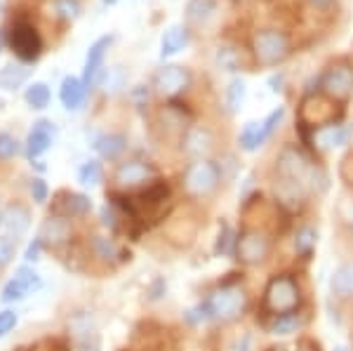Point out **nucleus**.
Returning <instances> with one entry per match:
<instances>
[{
	"label": "nucleus",
	"instance_id": "f257e3e1",
	"mask_svg": "<svg viewBox=\"0 0 353 351\" xmlns=\"http://www.w3.org/2000/svg\"><path fill=\"white\" fill-rule=\"evenodd\" d=\"M252 54L259 66H278L292 54V41L281 28H259L252 36Z\"/></svg>",
	"mask_w": 353,
	"mask_h": 351
},
{
	"label": "nucleus",
	"instance_id": "f03ea898",
	"mask_svg": "<svg viewBox=\"0 0 353 351\" xmlns=\"http://www.w3.org/2000/svg\"><path fill=\"white\" fill-rule=\"evenodd\" d=\"M264 304L273 316L297 311L301 304V290H299L297 281L290 274L273 276L264 290Z\"/></svg>",
	"mask_w": 353,
	"mask_h": 351
},
{
	"label": "nucleus",
	"instance_id": "7ed1b4c3",
	"mask_svg": "<svg viewBox=\"0 0 353 351\" xmlns=\"http://www.w3.org/2000/svg\"><path fill=\"white\" fill-rule=\"evenodd\" d=\"M208 304H210V314H212L214 321L229 323V321H236L245 311V307H248V295H245L243 288L226 285V288H219L217 292H212V295L208 297Z\"/></svg>",
	"mask_w": 353,
	"mask_h": 351
},
{
	"label": "nucleus",
	"instance_id": "20e7f679",
	"mask_svg": "<svg viewBox=\"0 0 353 351\" xmlns=\"http://www.w3.org/2000/svg\"><path fill=\"white\" fill-rule=\"evenodd\" d=\"M221 182V170L208 158L193 161L184 172V186L191 196H210Z\"/></svg>",
	"mask_w": 353,
	"mask_h": 351
},
{
	"label": "nucleus",
	"instance_id": "39448f33",
	"mask_svg": "<svg viewBox=\"0 0 353 351\" xmlns=\"http://www.w3.org/2000/svg\"><path fill=\"white\" fill-rule=\"evenodd\" d=\"M10 45L21 61H36L43 52V38L28 21H17L10 31Z\"/></svg>",
	"mask_w": 353,
	"mask_h": 351
},
{
	"label": "nucleus",
	"instance_id": "423d86ee",
	"mask_svg": "<svg viewBox=\"0 0 353 351\" xmlns=\"http://www.w3.org/2000/svg\"><path fill=\"white\" fill-rule=\"evenodd\" d=\"M321 90L332 99H349L353 92V66L349 61H334L321 76Z\"/></svg>",
	"mask_w": 353,
	"mask_h": 351
},
{
	"label": "nucleus",
	"instance_id": "0eeeda50",
	"mask_svg": "<svg viewBox=\"0 0 353 351\" xmlns=\"http://www.w3.org/2000/svg\"><path fill=\"white\" fill-rule=\"evenodd\" d=\"M189 85H191V71L179 64L163 66V69H158L156 76H153V88H156V92L163 94V97H174V94L184 92Z\"/></svg>",
	"mask_w": 353,
	"mask_h": 351
},
{
	"label": "nucleus",
	"instance_id": "6e6552de",
	"mask_svg": "<svg viewBox=\"0 0 353 351\" xmlns=\"http://www.w3.org/2000/svg\"><path fill=\"white\" fill-rule=\"evenodd\" d=\"M116 41L113 36H101L99 41L90 45L88 57H85V69H83V85L85 90H92L101 81V69H104V59L109 52L111 43Z\"/></svg>",
	"mask_w": 353,
	"mask_h": 351
},
{
	"label": "nucleus",
	"instance_id": "1a4fd4ad",
	"mask_svg": "<svg viewBox=\"0 0 353 351\" xmlns=\"http://www.w3.org/2000/svg\"><path fill=\"white\" fill-rule=\"evenodd\" d=\"M41 285H43V281L36 271L28 269V267H21L14 274V279H10L8 285L3 288V302H8V304L21 302V299H26L28 295L41 290Z\"/></svg>",
	"mask_w": 353,
	"mask_h": 351
},
{
	"label": "nucleus",
	"instance_id": "9d476101",
	"mask_svg": "<svg viewBox=\"0 0 353 351\" xmlns=\"http://www.w3.org/2000/svg\"><path fill=\"white\" fill-rule=\"evenodd\" d=\"M269 250H271V243L264 234H259V231H248V234L238 239L236 257L245 264H259L269 257Z\"/></svg>",
	"mask_w": 353,
	"mask_h": 351
},
{
	"label": "nucleus",
	"instance_id": "9b49d317",
	"mask_svg": "<svg viewBox=\"0 0 353 351\" xmlns=\"http://www.w3.org/2000/svg\"><path fill=\"white\" fill-rule=\"evenodd\" d=\"M278 177L292 179V182L304 184L311 177V166L306 163V158L299 154L297 149H283V154L278 156Z\"/></svg>",
	"mask_w": 353,
	"mask_h": 351
},
{
	"label": "nucleus",
	"instance_id": "f8f14e48",
	"mask_svg": "<svg viewBox=\"0 0 353 351\" xmlns=\"http://www.w3.org/2000/svg\"><path fill=\"white\" fill-rule=\"evenodd\" d=\"M151 177H153V168L146 166V163H141V161L121 163V166L116 168V174H113L116 184L123 186V189H132V186L146 184Z\"/></svg>",
	"mask_w": 353,
	"mask_h": 351
},
{
	"label": "nucleus",
	"instance_id": "ddd939ff",
	"mask_svg": "<svg viewBox=\"0 0 353 351\" xmlns=\"http://www.w3.org/2000/svg\"><path fill=\"white\" fill-rule=\"evenodd\" d=\"M212 144H214V137L212 132H210L208 128L203 126H191L186 130L184 134V151L189 156H193L198 161V158H205L212 151Z\"/></svg>",
	"mask_w": 353,
	"mask_h": 351
},
{
	"label": "nucleus",
	"instance_id": "4468645a",
	"mask_svg": "<svg viewBox=\"0 0 353 351\" xmlns=\"http://www.w3.org/2000/svg\"><path fill=\"white\" fill-rule=\"evenodd\" d=\"M52 139H54V128H52V123H48V121L36 123V128H33L31 132H28V139H26V151H28V156H31V158L43 156L45 151L50 149Z\"/></svg>",
	"mask_w": 353,
	"mask_h": 351
},
{
	"label": "nucleus",
	"instance_id": "2eb2a0df",
	"mask_svg": "<svg viewBox=\"0 0 353 351\" xmlns=\"http://www.w3.org/2000/svg\"><path fill=\"white\" fill-rule=\"evenodd\" d=\"M191 41V33L189 28H186L184 24H174L170 26L168 31L163 33V41H161V57L163 59H168V57H174L179 54L181 50L189 45Z\"/></svg>",
	"mask_w": 353,
	"mask_h": 351
},
{
	"label": "nucleus",
	"instance_id": "dca6fc26",
	"mask_svg": "<svg viewBox=\"0 0 353 351\" xmlns=\"http://www.w3.org/2000/svg\"><path fill=\"white\" fill-rule=\"evenodd\" d=\"M85 85H83V78H76V76H66L61 81V88H59V99L61 104L66 106L68 111L71 109H78L85 99Z\"/></svg>",
	"mask_w": 353,
	"mask_h": 351
},
{
	"label": "nucleus",
	"instance_id": "f3484780",
	"mask_svg": "<svg viewBox=\"0 0 353 351\" xmlns=\"http://www.w3.org/2000/svg\"><path fill=\"white\" fill-rule=\"evenodd\" d=\"M304 325V319H301L299 311H290V314H276L269 323V332L271 335H278V337H288V335H294V332L301 330Z\"/></svg>",
	"mask_w": 353,
	"mask_h": 351
},
{
	"label": "nucleus",
	"instance_id": "a211bd4d",
	"mask_svg": "<svg viewBox=\"0 0 353 351\" xmlns=\"http://www.w3.org/2000/svg\"><path fill=\"white\" fill-rule=\"evenodd\" d=\"M349 128L344 126H325L321 130H316V141L321 149H339V146L349 144Z\"/></svg>",
	"mask_w": 353,
	"mask_h": 351
},
{
	"label": "nucleus",
	"instance_id": "6ab92c4d",
	"mask_svg": "<svg viewBox=\"0 0 353 351\" xmlns=\"http://www.w3.org/2000/svg\"><path fill=\"white\" fill-rule=\"evenodd\" d=\"M125 146H128V139H125V134H118V132L101 134V137L94 141L97 154L101 158H106V161H116L125 151Z\"/></svg>",
	"mask_w": 353,
	"mask_h": 351
},
{
	"label": "nucleus",
	"instance_id": "aec40b11",
	"mask_svg": "<svg viewBox=\"0 0 353 351\" xmlns=\"http://www.w3.org/2000/svg\"><path fill=\"white\" fill-rule=\"evenodd\" d=\"M330 290L337 297H351L353 295V262H346L334 269L330 279Z\"/></svg>",
	"mask_w": 353,
	"mask_h": 351
},
{
	"label": "nucleus",
	"instance_id": "412c9836",
	"mask_svg": "<svg viewBox=\"0 0 353 351\" xmlns=\"http://www.w3.org/2000/svg\"><path fill=\"white\" fill-rule=\"evenodd\" d=\"M214 12H217V0H189L184 17L189 24H205Z\"/></svg>",
	"mask_w": 353,
	"mask_h": 351
},
{
	"label": "nucleus",
	"instance_id": "4be33fe9",
	"mask_svg": "<svg viewBox=\"0 0 353 351\" xmlns=\"http://www.w3.org/2000/svg\"><path fill=\"white\" fill-rule=\"evenodd\" d=\"M292 245L299 257H311L318 245V231L313 226H301V229H297V234H294Z\"/></svg>",
	"mask_w": 353,
	"mask_h": 351
},
{
	"label": "nucleus",
	"instance_id": "5701e85b",
	"mask_svg": "<svg viewBox=\"0 0 353 351\" xmlns=\"http://www.w3.org/2000/svg\"><path fill=\"white\" fill-rule=\"evenodd\" d=\"M68 231H71V226H68L66 219H61V217H52V219H48L43 226V234H41V241L45 239L48 243H64L68 239Z\"/></svg>",
	"mask_w": 353,
	"mask_h": 351
},
{
	"label": "nucleus",
	"instance_id": "b1692460",
	"mask_svg": "<svg viewBox=\"0 0 353 351\" xmlns=\"http://www.w3.org/2000/svg\"><path fill=\"white\" fill-rule=\"evenodd\" d=\"M28 78V69L19 64H8L0 69V88L3 90H17Z\"/></svg>",
	"mask_w": 353,
	"mask_h": 351
},
{
	"label": "nucleus",
	"instance_id": "393cba45",
	"mask_svg": "<svg viewBox=\"0 0 353 351\" xmlns=\"http://www.w3.org/2000/svg\"><path fill=\"white\" fill-rule=\"evenodd\" d=\"M245 94H248V85H245V81L243 78H233V81L226 85V94H224L226 109H229L231 113H236L243 106Z\"/></svg>",
	"mask_w": 353,
	"mask_h": 351
},
{
	"label": "nucleus",
	"instance_id": "a878e982",
	"mask_svg": "<svg viewBox=\"0 0 353 351\" xmlns=\"http://www.w3.org/2000/svg\"><path fill=\"white\" fill-rule=\"evenodd\" d=\"M5 226H8L12 236H21L28 229V212L19 205L8 208L5 210Z\"/></svg>",
	"mask_w": 353,
	"mask_h": 351
},
{
	"label": "nucleus",
	"instance_id": "bb28decb",
	"mask_svg": "<svg viewBox=\"0 0 353 351\" xmlns=\"http://www.w3.org/2000/svg\"><path fill=\"white\" fill-rule=\"evenodd\" d=\"M241 149L243 151H257L259 146H264L266 141L261 137V123H248L241 132Z\"/></svg>",
	"mask_w": 353,
	"mask_h": 351
},
{
	"label": "nucleus",
	"instance_id": "cd10ccee",
	"mask_svg": "<svg viewBox=\"0 0 353 351\" xmlns=\"http://www.w3.org/2000/svg\"><path fill=\"white\" fill-rule=\"evenodd\" d=\"M26 101L33 109H45L50 104V88L45 83H31L26 88Z\"/></svg>",
	"mask_w": 353,
	"mask_h": 351
},
{
	"label": "nucleus",
	"instance_id": "c85d7f7f",
	"mask_svg": "<svg viewBox=\"0 0 353 351\" xmlns=\"http://www.w3.org/2000/svg\"><path fill=\"white\" fill-rule=\"evenodd\" d=\"M217 64H219V69L233 73L241 69V54H238V50L231 48V45H221L217 50Z\"/></svg>",
	"mask_w": 353,
	"mask_h": 351
},
{
	"label": "nucleus",
	"instance_id": "c756f323",
	"mask_svg": "<svg viewBox=\"0 0 353 351\" xmlns=\"http://www.w3.org/2000/svg\"><path fill=\"white\" fill-rule=\"evenodd\" d=\"M101 166L97 161H88L83 163L81 170H78V182H81L83 186H97L101 182Z\"/></svg>",
	"mask_w": 353,
	"mask_h": 351
},
{
	"label": "nucleus",
	"instance_id": "7c9ffc66",
	"mask_svg": "<svg viewBox=\"0 0 353 351\" xmlns=\"http://www.w3.org/2000/svg\"><path fill=\"white\" fill-rule=\"evenodd\" d=\"M283 118H285V106H278V109H273L269 116L261 121V137H264V141H269L273 137V132L281 128Z\"/></svg>",
	"mask_w": 353,
	"mask_h": 351
},
{
	"label": "nucleus",
	"instance_id": "2f4dec72",
	"mask_svg": "<svg viewBox=\"0 0 353 351\" xmlns=\"http://www.w3.org/2000/svg\"><path fill=\"white\" fill-rule=\"evenodd\" d=\"M90 210H92V203H90L88 196H81V194H71L64 203L66 214H85Z\"/></svg>",
	"mask_w": 353,
	"mask_h": 351
},
{
	"label": "nucleus",
	"instance_id": "473e14b6",
	"mask_svg": "<svg viewBox=\"0 0 353 351\" xmlns=\"http://www.w3.org/2000/svg\"><path fill=\"white\" fill-rule=\"evenodd\" d=\"M236 245H238V239H236V234H233V229L231 226H224L214 250H217V254H236Z\"/></svg>",
	"mask_w": 353,
	"mask_h": 351
},
{
	"label": "nucleus",
	"instance_id": "72a5a7b5",
	"mask_svg": "<svg viewBox=\"0 0 353 351\" xmlns=\"http://www.w3.org/2000/svg\"><path fill=\"white\" fill-rule=\"evenodd\" d=\"M78 351H101L99 335L94 330H90V328L78 330Z\"/></svg>",
	"mask_w": 353,
	"mask_h": 351
},
{
	"label": "nucleus",
	"instance_id": "f704fd0d",
	"mask_svg": "<svg viewBox=\"0 0 353 351\" xmlns=\"http://www.w3.org/2000/svg\"><path fill=\"white\" fill-rule=\"evenodd\" d=\"M54 12L64 19H76L81 14V3L78 0H54Z\"/></svg>",
	"mask_w": 353,
	"mask_h": 351
},
{
	"label": "nucleus",
	"instance_id": "c9c22d12",
	"mask_svg": "<svg viewBox=\"0 0 353 351\" xmlns=\"http://www.w3.org/2000/svg\"><path fill=\"white\" fill-rule=\"evenodd\" d=\"M104 85H106V92H118V90L125 85V71L123 66H113V69L104 76Z\"/></svg>",
	"mask_w": 353,
	"mask_h": 351
},
{
	"label": "nucleus",
	"instance_id": "e433bc0d",
	"mask_svg": "<svg viewBox=\"0 0 353 351\" xmlns=\"http://www.w3.org/2000/svg\"><path fill=\"white\" fill-rule=\"evenodd\" d=\"M14 257V241L10 236H0V267L10 264Z\"/></svg>",
	"mask_w": 353,
	"mask_h": 351
},
{
	"label": "nucleus",
	"instance_id": "4c0bfd02",
	"mask_svg": "<svg viewBox=\"0 0 353 351\" xmlns=\"http://www.w3.org/2000/svg\"><path fill=\"white\" fill-rule=\"evenodd\" d=\"M17 321H19V316H17V311L12 309H5L0 311V337H5L10 330L17 325Z\"/></svg>",
	"mask_w": 353,
	"mask_h": 351
},
{
	"label": "nucleus",
	"instance_id": "58836bf2",
	"mask_svg": "<svg viewBox=\"0 0 353 351\" xmlns=\"http://www.w3.org/2000/svg\"><path fill=\"white\" fill-rule=\"evenodd\" d=\"M186 319H189L193 325H196V323H205V321L212 319V314H210V304H208V299H205L203 304H198L196 309H191Z\"/></svg>",
	"mask_w": 353,
	"mask_h": 351
},
{
	"label": "nucleus",
	"instance_id": "ea45409f",
	"mask_svg": "<svg viewBox=\"0 0 353 351\" xmlns=\"http://www.w3.org/2000/svg\"><path fill=\"white\" fill-rule=\"evenodd\" d=\"M17 154V141L12 134L0 132V158H12Z\"/></svg>",
	"mask_w": 353,
	"mask_h": 351
},
{
	"label": "nucleus",
	"instance_id": "a19ab883",
	"mask_svg": "<svg viewBox=\"0 0 353 351\" xmlns=\"http://www.w3.org/2000/svg\"><path fill=\"white\" fill-rule=\"evenodd\" d=\"M31 194H33V198H36L38 203H45V198H48V186H45L43 179H33Z\"/></svg>",
	"mask_w": 353,
	"mask_h": 351
},
{
	"label": "nucleus",
	"instance_id": "79ce46f5",
	"mask_svg": "<svg viewBox=\"0 0 353 351\" xmlns=\"http://www.w3.org/2000/svg\"><path fill=\"white\" fill-rule=\"evenodd\" d=\"M309 5L318 12H330V10L337 5V0H309Z\"/></svg>",
	"mask_w": 353,
	"mask_h": 351
},
{
	"label": "nucleus",
	"instance_id": "37998d69",
	"mask_svg": "<svg viewBox=\"0 0 353 351\" xmlns=\"http://www.w3.org/2000/svg\"><path fill=\"white\" fill-rule=\"evenodd\" d=\"M41 248H43V241L41 239H36L28 245V250H26V259L28 262H36L38 257H41Z\"/></svg>",
	"mask_w": 353,
	"mask_h": 351
},
{
	"label": "nucleus",
	"instance_id": "c03bdc74",
	"mask_svg": "<svg viewBox=\"0 0 353 351\" xmlns=\"http://www.w3.org/2000/svg\"><path fill=\"white\" fill-rule=\"evenodd\" d=\"M238 351H250V337H243L241 349H238Z\"/></svg>",
	"mask_w": 353,
	"mask_h": 351
},
{
	"label": "nucleus",
	"instance_id": "a18cd8bd",
	"mask_svg": "<svg viewBox=\"0 0 353 351\" xmlns=\"http://www.w3.org/2000/svg\"><path fill=\"white\" fill-rule=\"evenodd\" d=\"M0 48H3V33H0Z\"/></svg>",
	"mask_w": 353,
	"mask_h": 351
},
{
	"label": "nucleus",
	"instance_id": "49530a36",
	"mask_svg": "<svg viewBox=\"0 0 353 351\" xmlns=\"http://www.w3.org/2000/svg\"><path fill=\"white\" fill-rule=\"evenodd\" d=\"M334 351H346L344 347H337V349H334Z\"/></svg>",
	"mask_w": 353,
	"mask_h": 351
},
{
	"label": "nucleus",
	"instance_id": "de8ad7c7",
	"mask_svg": "<svg viewBox=\"0 0 353 351\" xmlns=\"http://www.w3.org/2000/svg\"><path fill=\"white\" fill-rule=\"evenodd\" d=\"M299 351H306V349H299Z\"/></svg>",
	"mask_w": 353,
	"mask_h": 351
}]
</instances>
